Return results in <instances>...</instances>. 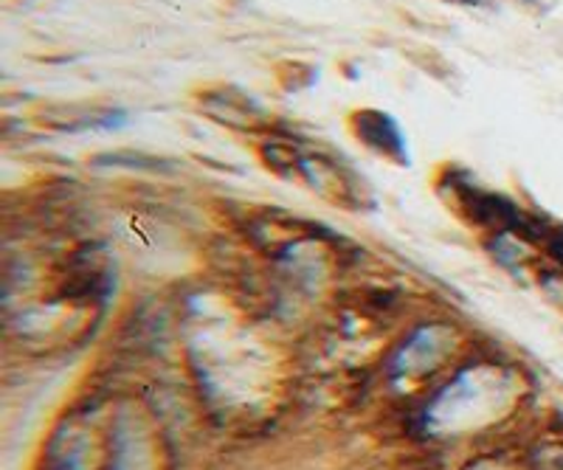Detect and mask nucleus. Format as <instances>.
I'll list each match as a JSON object with an SVG mask.
<instances>
[{
    "mask_svg": "<svg viewBox=\"0 0 563 470\" xmlns=\"http://www.w3.org/2000/svg\"><path fill=\"white\" fill-rule=\"evenodd\" d=\"M350 122L355 136L366 147L380 155H389V158H404V136H400L397 124L386 113H380V110H358V113H352Z\"/></svg>",
    "mask_w": 563,
    "mask_h": 470,
    "instance_id": "f257e3e1",
    "label": "nucleus"
},
{
    "mask_svg": "<svg viewBox=\"0 0 563 470\" xmlns=\"http://www.w3.org/2000/svg\"><path fill=\"white\" fill-rule=\"evenodd\" d=\"M460 3H474V7H479V3H485V0H460Z\"/></svg>",
    "mask_w": 563,
    "mask_h": 470,
    "instance_id": "f03ea898",
    "label": "nucleus"
}]
</instances>
